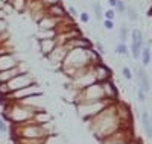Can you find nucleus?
Listing matches in <instances>:
<instances>
[{
    "label": "nucleus",
    "mask_w": 152,
    "mask_h": 144,
    "mask_svg": "<svg viewBox=\"0 0 152 144\" xmlns=\"http://www.w3.org/2000/svg\"><path fill=\"white\" fill-rule=\"evenodd\" d=\"M93 77H94V81H97L100 84L107 82L111 77V70L108 67H105L102 62L94 64V67H93Z\"/></svg>",
    "instance_id": "obj_1"
},
{
    "label": "nucleus",
    "mask_w": 152,
    "mask_h": 144,
    "mask_svg": "<svg viewBox=\"0 0 152 144\" xmlns=\"http://www.w3.org/2000/svg\"><path fill=\"white\" fill-rule=\"evenodd\" d=\"M64 46H66L69 50H72V49H91V43L88 41L87 38L81 36V35L69 38V41H67Z\"/></svg>",
    "instance_id": "obj_2"
},
{
    "label": "nucleus",
    "mask_w": 152,
    "mask_h": 144,
    "mask_svg": "<svg viewBox=\"0 0 152 144\" xmlns=\"http://www.w3.org/2000/svg\"><path fill=\"white\" fill-rule=\"evenodd\" d=\"M134 71H135L134 74H135V77H137L140 88L148 93V91L151 89V81H149L148 74L145 73V68H143V67H137V68H134Z\"/></svg>",
    "instance_id": "obj_3"
},
{
    "label": "nucleus",
    "mask_w": 152,
    "mask_h": 144,
    "mask_svg": "<svg viewBox=\"0 0 152 144\" xmlns=\"http://www.w3.org/2000/svg\"><path fill=\"white\" fill-rule=\"evenodd\" d=\"M58 47V43H56V38H44V40H40V50L43 55H50L52 52Z\"/></svg>",
    "instance_id": "obj_4"
},
{
    "label": "nucleus",
    "mask_w": 152,
    "mask_h": 144,
    "mask_svg": "<svg viewBox=\"0 0 152 144\" xmlns=\"http://www.w3.org/2000/svg\"><path fill=\"white\" fill-rule=\"evenodd\" d=\"M47 12H49V15H52V17H55V18H58V20L67 17V14H69V12H66V9L61 6V3L47 8Z\"/></svg>",
    "instance_id": "obj_5"
},
{
    "label": "nucleus",
    "mask_w": 152,
    "mask_h": 144,
    "mask_svg": "<svg viewBox=\"0 0 152 144\" xmlns=\"http://www.w3.org/2000/svg\"><path fill=\"white\" fill-rule=\"evenodd\" d=\"M142 121H143V127L146 130V137L152 140V119L148 115V112L142 114Z\"/></svg>",
    "instance_id": "obj_6"
},
{
    "label": "nucleus",
    "mask_w": 152,
    "mask_h": 144,
    "mask_svg": "<svg viewBox=\"0 0 152 144\" xmlns=\"http://www.w3.org/2000/svg\"><path fill=\"white\" fill-rule=\"evenodd\" d=\"M102 87H104V93H105V97H110V99H116L117 97V89L111 82H102Z\"/></svg>",
    "instance_id": "obj_7"
},
{
    "label": "nucleus",
    "mask_w": 152,
    "mask_h": 144,
    "mask_svg": "<svg viewBox=\"0 0 152 144\" xmlns=\"http://www.w3.org/2000/svg\"><path fill=\"white\" fill-rule=\"evenodd\" d=\"M131 40H132V44H138V46H145V36H143V32L140 29H132L131 31Z\"/></svg>",
    "instance_id": "obj_8"
},
{
    "label": "nucleus",
    "mask_w": 152,
    "mask_h": 144,
    "mask_svg": "<svg viewBox=\"0 0 152 144\" xmlns=\"http://www.w3.org/2000/svg\"><path fill=\"white\" fill-rule=\"evenodd\" d=\"M152 61V53H151V49L146 46H143L142 49V64H143V67H146V65H149Z\"/></svg>",
    "instance_id": "obj_9"
},
{
    "label": "nucleus",
    "mask_w": 152,
    "mask_h": 144,
    "mask_svg": "<svg viewBox=\"0 0 152 144\" xmlns=\"http://www.w3.org/2000/svg\"><path fill=\"white\" fill-rule=\"evenodd\" d=\"M126 15H128V18L131 20V21H138V12H137V9L134 8V6H128L126 8Z\"/></svg>",
    "instance_id": "obj_10"
},
{
    "label": "nucleus",
    "mask_w": 152,
    "mask_h": 144,
    "mask_svg": "<svg viewBox=\"0 0 152 144\" xmlns=\"http://www.w3.org/2000/svg\"><path fill=\"white\" fill-rule=\"evenodd\" d=\"M128 36H129V29H128V26L126 24H123L122 28H120V31H119V38H120V41H126L128 40Z\"/></svg>",
    "instance_id": "obj_11"
},
{
    "label": "nucleus",
    "mask_w": 152,
    "mask_h": 144,
    "mask_svg": "<svg viewBox=\"0 0 152 144\" xmlns=\"http://www.w3.org/2000/svg\"><path fill=\"white\" fill-rule=\"evenodd\" d=\"M116 53L117 55H128V47H126V43L120 41L116 47Z\"/></svg>",
    "instance_id": "obj_12"
},
{
    "label": "nucleus",
    "mask_w": 152,
    "mask_h": 144,
    "mask_svg": "<svg viewBox=\"0 0 152 144\" xmlns=\"http://www.w3.org/2000/svg\"><path fill=\"white\" fill-rule=\"evenodd\" d=\"M122 74H123V77H125L126 81H131L132 79V71H131L129 67H123L122 68Z\"/></svg>",
    "instance_id": "obj_13"
},
{
    "label": "nucleus",
    "mask_w": 152,
    "mask_h": 144,
    "mask_svg": "<svg viewBox=\"0 0 152 144\" xmlns=\"http://www.w3.org/2000/svg\"><path fill=\"white\" fill-rule=\"evenodd\" d=\"M116 11L119 12V14H126V6H125V3H123V0H119V2H117Z\"/></svg>",
    "instance_id": "obj_14"
},
{
    "label": "nucleus",
    "mask_w": 152,
    "mask_h": 144,
    "mask_svg": "<svg viewBox=\"0 0 152 144\" xmlns=\"http://www.w3.org/2000/svg\"><path fill=\"white\" fill-rule=\"evenodd\" d=\"M93 9H94V14H96V17H97V18H100V17L104 15L102 8H100V3H94V5H93Z\"/></svg>",
    "instance_id": "obj_15"
},
{
    "label": "nucleus",
    "mask_w": 152,
    "mask_h": 144,
    "mask_svg": "<svg viewBox=\"0 0 152 144\" xmlns=\"http://www.w3.org/2000/svg\"><path fill=\"white\" fill-rule=\"evenodd\" d=\"M41 5L46 6V8H50V6H53V5H58L59 3V0H40Z\"/></svg>",
    "instance_id": "obj_16"
},
{
    "label": "nucleus",
    "mask_w": 152,
    "mask_h": 144,
    "mask_svg": "<svg viewBox=\"0 0 152 144\" xmlns=\"http://www.w3.org/2000/svg\"><path fill=\"white\" fill-rule=\"evenodd\" d=\"M104 17L108 18V20H114V17H116V11H114V9H108V11H105V12H104Z\"/></svg>",
    "instance_id": "obj_17"
},
{
    "label": "nucleus",
    "mask_w": 152,
    "mask_h": 144,
    "mask_svg": "<svg viewBox=\"0 0 152 144\" xmlns=\"http://www.w3.org/2000/svg\"><path fill=\"white\" fill-rule=\"evenodd\" d=\"M104 28H105L107 31L114 29V20H108V18H105V20H104Z\"/></svg>",
    "instance_id": "obj_18"
},
{
    "label": "nucleus",
    "mask_w": 152,
    "mask_h": 144,
    "mask_svg": "<svg viewBox=\"0 0 152 144\" xmlns=\"http://www.w3.org/2000/svg\"><path fill=\"white\" fill-rule=\"evenodd\" d=\"M137 96H138V102L143 103V102L146 100V91H143L142 88H138V94H137Z\"/></svg>",
    "instance_id": "obj_19"
},
{
    "label": "nucleus",
    "mask_w": 152,
    "mask_h": 144,
    "mask_svg": "<svg viewBox=\"0 0 152 144\" xmlns=\"http://www.w3.org/2000/svg\"><path fill=\"white\" fill-rule=\"evenodd\" d=\"M81 21L82 23H88L90 21V15H88L87 12H81Z\"/></svg>",
    "instance_id": "obj_20"
},
{
    "label": "nucleus",
    "mask_w": 152,
    "mask_h": 144,
    "mask_svg": "<svg viewBox=\"0 0 152 144\" xmlns=\"http://www.w3.org/2000/svg\"><path fill=\"white\" fill-rule=\"evenodd\" d=\"M96 50L99 52V53H102V55L105 53V49H104V44H102V43H99V41L96 43Z\"/></svg>",
    "instance_id": "obj_21"
},
{
    "label": "nucleus",
    "mask_w": 152,
    "mask_h": 144,
    "mask_svg": "<svg viewBox=\"0 0 152 144\" xmlns=\"http://www.w3.org/2000/svg\"><path fill=\"white\" fill-rule=\"evenodd\" d=\"M69 15H70V17H76V15H78V11H76L73 6H70V8H69Z\"/></svg>",
    "instance_id": "obj_22"
},
{
    "label": "nucleus",
    "mask_w": 152,
    "mask_h": 144,
    "mask_svg": "<svg viewBox=\"0 0 152 144\" xmlns=\"http://www.w3.org/2000/svg\"><path fill=\"white\" fill-rule=\"evenodd\" d=\"M117 2H119V0H108V5H110L111 8H116V6H117Z\"/></svg>",
    "instance_id": "obj_23"
},
{
    "label": "nucleus",
    "mask_w": 152,
    "mask_h": 144,
    "mask_svg": "<svg viewBox=\"0 0 152 144\" xmlns=\"http://www.w3.org/2000/svg\"><path fill=\"white\" fill-rule=\"evenodd\" d=\"M0 130H2V132H5V130H6V126H5V123L2 120H0Z\"/></svg>",
    "instance_id": "obj_24"
},
{
    "label": "nucleus",
    "mask_w": 152,
    "mask_h": 144,
    "mask_svg": "<svg viewBox=\"0 0 152 144\" xmlns=\"http://www.w3.org/2000/svg\"><path fill=\"white\" fill-rule=\"evenodd\" d=\"M0 84H2V81H0Z\"/></svg>",
    "instance_id": "obj_25"
}]
</instances>
